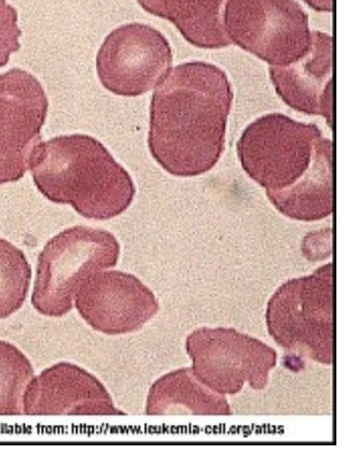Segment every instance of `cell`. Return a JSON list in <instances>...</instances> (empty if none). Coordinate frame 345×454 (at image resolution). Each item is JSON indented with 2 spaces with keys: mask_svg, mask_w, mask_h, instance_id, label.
<instances>
[{
  "mask_svg": "<svg viewBox=\"0 0 345 454\" xmlns=\"http://www.w3.org/2000/svg\"><path fill=\"white\" fill-rule=\"evenodd\" d=\"M227 74L192 61L170 70L151 101L149 149L170 175L198 176L221 160L232 106Z\"/></svg>",
  "mask_w": 345,
  "mask_h": 454,
  "instance_id": "6da1fadb",
  "label": "cell"
},
{
  "mask_svg": "<svg viewBox=\"0 0 345 454\" xmlns=\"http://www.w3.org/2000/svg\"><path fill=\"white\" fill-rule=\"evenodd\" d=\"M30 168L35 185L48 200L69 204L88 219L119 216L136 195L129 173L93 137L62 136L40 143Z\"/></svg>",
  "mask_w": 345,
  "mask_h": 454,
  "instance_id": "7a4b0ae2",
  "label": "cell"
},
{
  "mask_svg": "<svg viewBox=\"0 0 345 454\" xmlns=\"http://www.w3.org/2000/svg\"><path fill=\"white\" fill-rule=\"evenodd\" d=\"M120 253L118 239L103 229L74 226L59 233L38 257L34 309L47 317L67 315L81 286L96 272L114 268Z\"/></svg>",
  "mask_w": 345,
  "mask_h": 454,
  "instance_id": "3957f363",
  "label": "cell"
},
{
  "mask_svg": "<svg viewBox=\"0 0 345 454\" xmlns=\"http://www.w3.org/2000/svg\"><path fill=\"white\" fill-rule=\"evenodd\" d=\"M273 340L289 353L332 365L333 362V267L288 280L267 305Z\"/></svg>",
  "mask_w": 345,
  "mask_h": 454,
  "instance_id": "277c9868",
  "label": "cell"
},
{
  "mask_svg": "<svg viewBox=\"0 0 345 454\" xmlns=\"http://www.w3.org/2000/svg\"><path fill=\"white\" fill-rule=\"evenodd\" d=\"M322 137L317 125L271 114L247 127L237 154L253 181L266 192H281L306 175Z\"/></svg>",
  "mask_w": 345,
  "mask_h": 454,
  "instance_id": "5b68a950",
  "label": "cell"
},
{
  "mask_svg": "<svg viewBox=\"0 0 345 454\" xmlns=\"http://www.w3.org/2000/svg\"><path fill=\"white\" fill-rule=\"evenodd\" d=\"M223 25L231 43L278 67L312 45L308 14L296 0H226Z\"/></svg>",
  "mask_w": 345,
  "mask_h": 454,
  "instance_id": "8992f818",
  "label": "cell"
},
{
  "mask_svg": "<svg viewBox=\"0 0 345 454\" xmlns=\"http://www.w3.org/2000/svg\"><path fill=\"white\" fill-rule=\"evenodd\" d=\"M196 379L221 395H235L247 384L263 390L278 354L253 336L231 328H200L186 339Z\"/></svg>",
  "mask_w": 345,
  "mask_h": 454,
  "instance_id": "52a82bcc",
  "label": "cell"
},
{
  "mask_svg": "<svg viewBox=\"0 0 345 454\" xmlns=\"http://www.w3.org/2000/svg\"><path fill=\"white\" fill-rule=\"evenodd\" d=\"M172 50L164 35L149 25L127 24L101 44L96 69L104 88L118 96L148 93L169 74Z\"/></svg>",
  "mask_w": 345,
  "mask_h": 454,
  "instance_id": "ba28073f",
  "label": "cell"
},
{
  "mask_svg": "<svg viewBox=\"0 0 345 454\" xmlns=\"http://www.w3.org/2000/svg\"><path fill=\"white\" fill-rule=\"evenodd\" d=\"M48 110L33 74L17 68L0 74V185L21 180L29 169Z\"/></svg>",
  "mask_w": 345,
  "mask_h": 454,
  "instance_id": "9c48e42d",
  "label": "cell"
},
{
  "mask_svg": "<svg viewBox=\"0 0 345 454\" xmlns=\"http://www.w3.org/2000/svg\"><path fill=\"white\" fill-rule=\"evenodd\" d=\"M74 301L85 323L106 335L136 333L160 310L154 294L135 275L121 271L96 272Z\"/></svg>",
  "mask_w": 345,
  "mask_h": 454,
  "instance_id": "30bf717a",
  "label": "cell"
},
{
  "mask_svg": "<svg viewBox=\"0 0 345 454\" xmlns=\"http://www.w3.org/2000/svg\"><path fill=\"white\" fill-rule=\"evenodd\" d=\"M29 416H125L98 379L69 362H60L33 377L23 395Z\"/></svg>",
  "mask_w": 345,
  "mask_h": 454,
  "instance_id": "8fae6325",
  "label": "cell"
},
{
  "mask_svg": "<svg viewBox=\"0 0 345 454\" xmlns=\"http://www.w3.org/2000/svg\"><path fill=\"white\" fill-rule=\"evenodd\" d=\"M333 37L312 33V45L288 66H271V79L280 98L292 109L323 116L333 127Z\"/></svg>",
  "mask_w": 345,
  "mask_h": 454,
  "instance_id": "7c38bea8",
  "label": "cell"
},
{
  "mask_svg": "<svg viewBox=\"0 0 345 454\" xmlns=\"http://www.w3.org/2000/svg\"><path fill=\"white\" fill-rule=\"evenodd\" d=\"M277 210L299 222H317L333 212V141L322 137L310 168L301 180L281 192H266Z\"/></svg>",
  "mask_w": 345,
  "mask_h": 454,
  "instance_id": "4fadbf2b",
  "label": "cell"
},
{
  "mask_svg": "<svg viewBox=\"0 0 345 454\" xmlns=\"http://www.w3.org/2000/svg\"><path fill=\"white\" fill-rule=\"evenodd\" d=\"M145 414L231 416L232 411L224 395L201 384L192 369H180L152 385Z\"/></svg>",
  "mask_w": 345,
  "mask_h": 454,
  "instance_id": "5bb4252c",
  "label": "cell"
},
{
  "mask_svg": "<svg viewBox=\"0 0 345 454\" xmlns=\"http://www.w3.org/2000/svg\"><path fill=\"white\" fill-rule=\"evenodd\" d=\"M146 12L169 20L192 45L223 49L231 45L223 12L226 0H137Z\"/></svg>",
  "mask_w": 345,
  "mask_h": 454,
  "instance_id": "9a60e30c",
  "label": "cell"
},
{
  "mask_svg": "<svg viewBox=\"0 0 345 454\" xmlns=\"http://www.w3.org/2000/svg\"><path fill=\"white\" fill-rule=\"evenodd\" d=\"M30 282L32 267L25 254L0 238V319L8 318L22 308Z\"/></svg>",
  "mask_w": 345,
  "mask_h": 454,
  "instance_id": "2e32d148",
  "label": "cell"
},
{
  "mask_svg": "<svg viewBox=\"0 0 345 454\" xmlns=\"http://www.w3.org/2000/svg\"><path fill=\"white\" fill-rule=\"evenodd\" d=\"M34 369L21 350L0 340V416L23 414V395Z\"/></svg>",
  "mask_w": 345,
  "mask_h": 454,
  "instance_id": "e0dca14e",
  "label": "cell"
},
{
  "mask_svg": "<svg viewBox=\"0 0 345 454\" xmlns=\"http://www.w3.org/2000/svg\"><path fill=\"white\" fill-rule=\"evenodd\" d=\"M21 35L17 10L10 6L7 0H0V68L8 64L12 53L21 49L19 41Z\"/></svg>",
  "mask_w": 345,
  "mask_h": 454,
  "instance_id": "ac0fdd59",
  "label": "cell"
},
{
  "mask_svg": "<svg viewBox=\"0 0 345 454\" xmlns=\"http://www.w3.org/2000/svg\"><path fill=\"white\" fill-rule=\"evenodd\" d=\"M309 6L318 12H332L333 0H304Z\"/></svg>",
  "mask_w": 345,
  "mask_h": 454,
  "instance_id": "d6986e66",
  "label": "cell"
}]
</instances>
